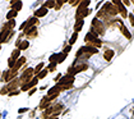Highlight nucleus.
Wrapping results in <instances>:
<instances>
[{
    "mask_svg": "<svg viewBox=\"0 0 134 119\" xmlns=\"http://www.w3.org/2000/svg\"><path fill=\"white\" fill-rule=\"evenodd\" d=\"M26 63V58L24 57H21L19 59H18V60L16 62V65H14V68H13V70H16V72H18V69L21 68L22 65H23Z\"/></svg>",
    "mask_w": 134,
    "mask_h": 119,
    "instance_id": "15",
    "label": "nucleus"
},
{
    "mask_svg": "<svg viewBox=\"0 0 134 119\" xmlns=\"http://www.w3.org/2000/svg\"><path fill=\"white\" fill-rule=\"evenodd\" d=\"M21 85L19 79H17V78H14L13 81H10V82L6 85V88H8V92H12V91H17V87Z\"/></svg>",
    "mask_w": 134,
    "mask_h": 119,
    "instance_id": "8",
    "label": "nucleus"
},
{
    "mask_svg": "<svg viewBox=\"0 0 134 119\" xmlns=\"http://www.w3.org/2000/svg\"><path fill=\"white\" fill-rule=\"evenodd\" d=\"M83 24H84V19L83 21H77L75 24H74V31L78 33L82 29V27H83Z\"/></svg>",
    "mask_w": 134,
    "mask_h": 119,
    "instance_id": "18",
    "label": "nucleus"
},
{
    "mask_svg": "<svg viewBox=\"0 0 134 119\" xmlns=\"http://www.w3.org/2000/svg\"><path fill=\"white\" fill-rule=\"evenodd\" d=\"M92 12L91 8H79L78 6L77 10H75V19L77 21H83L87 16H89Z\"/></svg>",
    "mask_w": 134,
    "mask_h": 119,
    "instance_id": "5",
    "label": "nucleus"
},
{
    "mask_svg": "<svg viewBox=\"0 0 134 119\" xmlns=\"http://www.w3.org/2000/svg\"><path fill=\"white\" fill-rule=\"evenodd\" d=\"M55 69H56V64H50L49 68H47L49 72H55Z\"/></svg>",
    "mask_w": 134,
    "mask_h": 119,
    "instance_id": "31",
    "label": "nucleus"
},
{
    "mask_svg": "<svg viewBox=\"0 0 134 119\" xmlns=\"http://www.w3.org/2000/svg\"><path fill=\"white\" fill-rule=\"evenodd\" d=\"M0 94H1V95H6V94H8V88H6V87H3L1 90H0Z\"/></svg>",
    "mask_w": 134,
    "mask_h": 119,
    "instance_id": "33",
    "label": "nucleus"
},
{
    "mask_svg": "<svg viewBox=\"0 0 134 119\" xmlns=\"http://www.w3.org/2000/svg\"><path fill=\"white\" fill-rule=\"evenodd\" d=\"M120 31H121V33H123V35H124L128 40L132 39V33H130V32L128 31V28H126L124 24H120Z\"/></svg>",
    "mask_w": 134,
    "mask_h": 119,
    "instance_id": "16",
    "label": "nucleus"
},
{
    "mask_svg": "<svg viewBox=\"0 0 134 119\" xmlns=\"http://www.w3.org/2000/svg\"><path fill=\"white\" fill-rule=\"evenodd\" d=\"M97 33H95L93 31H91V32H88L87 35H86V37H84V41L87 42V44H89V42H92L93 40H96L97 39Z\"/></svg>",
    "mask_w": 134,
    "mask_h": 119,
    "instance_id": "10",
    "label": "nucleus"
},
{
    "mask_svg": "<svg viewBox=\"0 0 134 119\" xmlns=\"http://www.w3.org/2000/svg\"><path fill=\"white\" fill-rule=\"evenodd\" d=\"M50 100H49V97H47V96H45V97H42V100H41V104H40V109L41 110H46L47 108L50 106Z\"/></svg>",
    "mask_w": 134,
    "mask_h": 119,
    "instance_id": "12",
    "label": "nucleus"
},
{
    "mask_svg": "<svg viewBox=\"0 0 134 119\" xmlns=\"http://www.w3.org/2000/svg\"><path fill=\"white\" fill-rule=\"evenodd\" d=\"M66 59V54L64 53H60V54H56V64H60Z\"/></svg>",
    "mask_w": 134,
    "mask_h": 119,
    "instance_id": "19",
    "label": "nucleus"
},
{
    "mask_svg": "<svg viewBox=\"0 0 134 119\" xmlns=\"http://www.w3.org/2000/svg\"><path fill=\"white\" fill-rule=\"evenodd\" d=\"M46 9H51V8H55V1H53V0H50V1H46V3H43V5Z\"/></svg>",
    "mask_w": 134,
    "mask_h": 119,
    "instance_id": "24",
    "label": "nucleus"
},
{
    "mask_svg": "<svg viewBox=\"0 0 134 119\" xmlns=\"http://www.w3.org/2000/svg\"><path fill=\"white\" fill-rule=\"evenodd\" d=\"M47 12H49V9H46L45 6H41L40 9H37L35 12V17L36 18H40V17H45L47 14Z\"/></svg>",
    "mask_w": 134,
    "mask_h": 119,
    "instance_id": "13",
    "label": "nucleus"
},
{
    "mask_svg": "<svg viewBox=\"0 0 134 119\" xmlns=\"http://www.w3.org/2000/svg\"><path fill=\"white\" fill-rule=\"evenodd\" d=\"M77 39H78V33H77V32H74L73 35H72V37H70V40H69V45H70V46L74 45V42L77 41Z\"/></svg>",
    "mask_w": 134,
    "mask_h": 119,
    "instance_id": "25",
    "label": "nucleus"
},
{
    "mask_svg": "<svg viewBox=\"0 0 134 119\" xmlns=\"http://www.w3.org/2000/svg\"><path fill=\"white\" fill-rule=\"evenodd\" d=\"M88 5H89V0H86V1L79 3V8H88Z\"/></svg>",
    "mask_w": 134,
    "mask_h": 119,
    "instance_id": "29",
    "label": "nucleus"
},
{
    "mask_svg": "<svg viewBox=\"0 0 134 119\" xmlns=\"http://www.w3.org/2000/svg\"><path fill=\"white\" fill-rule=\"evenodd\" d=\"M24 35L27 36V39H35V37L37 36V28L31 27V28L24 29Z\"/></svg>",
    "mask_w": 134,
    "mask_h": 119,
    "instance_id": "9",
    "label": "nucleus"
},
{
    "mask_svg": "<svg viewBox=\"0 0 134 119\" xmlns=\"http://www.w3.org/2000/svg\"><path fill=\"white\" fill-rule=\"evenodd\" d=\"M0 118H1V115H0Z\"/></svg>",
    "mask_w": 134,
    "mask_h": 119,
    "instance_id": "39",
    "label": "nucleus"
},
{
    "mask_svg": "<svg viewBox=\"0 0 134 119\" xmlns=\"http://www.w3.org/2000/svg\"><path fill=\"white\" fill-rule=\"evenodd\" d=\"M17 14H18V12H16V10H10V12H8V14H6V19L8 21H12L13 18H16L17 17Z\"/></svg>",
    "mask_w": 134,
    "mask_h": 119,
    "instance_id": "20",
    "label": "nucleus"
},
{
    "mask_svg": "<svg viewBox=\"0 0 134 119\" xmlns=\"http://www.w3.org/2000/svg\"><path fill=\"white\" fill-rule=\"evenodd\" d=\"M65 3V0H60V1H55V10H60L61 5Z\"/></svg>",
    "mask_w": 134,
    "mask_h": 119,
    "instance_id": "28",
    "label": "nucleus"
},
{
    "mask_svg": "<svg viewBox=\"0 0 134 119\" xmlns=\"http://www.w3.org/2000/svg\"><path fill=\"white\" fill-rule=\"evenodd\" d=\"M37 83H38V78H37V77H33L28 83H26V85H23V86H22V91H28V90H31V88H33Z\"/></svg>",
    "mask_w": 134,
    "mask_h": 119,
    "instance_id": "7",
    "label": "nucleus"
},
{
    "mask_svg": "<svg viewBox=\"0 0 134 119\" xmlns=\"http://www.w3.org/2000/svg\"><path fill=\"white\" fill-rule=\"evenodd\" d=\"M38 23V19H37L36 17H31V18H28V21H27V26H26V28L24 29H27V28H31V27H36V24Z\"/></svg>",
    "mask_w": 134,
    "mask_h": 119,
    "instance_id": "14",
    "label": "nucleus"
},
{
    "mask_svg": "<svg viewBox=\"0 0 134 119\" xmlns=\"http://www.w3.org/2000/svg\"><path fill=\"white\" fill-rule=\"evenodd\" d=\"M16 59H13V58H9V60H8V67H9V69H13L14 68V65H16Z\"/></svg>",
    "mask_w": 134,
    "mask_h": 119,
    "instance_id": "27",
    "label": "nucleus"
},
{
    "mask_svg": "<svg viewBox=\"0 0 134 119\" xmlns=\"http://www.w3.org/2000/svg\"><path fill=\"white\" fill-rule=\"evenodd\" d=\"M47 73H49V70H47V69H42V70H41V72L38 73V74H37V78H38V79H42V78H45V77H46L47 76Z\"/></svg>",
    "mask_w": 134,
    "mask_h": 119,
    "instance_id": "23",
    "label": "nucleus"
},
{
    "mask_svg": "<svg viewBox=\"0 0 134 119\" xmlns=\"http://www.w3.org/2000/svg\"><path fill=\"white\" fill-rule=\"evenodd\" d=\"M28 46H29V42H28V41H22V42L19 44V46L17 47V49L22 51V50H26V49H28Z\"/></svg>",
    "mask_w": 134,
    "mask_h": 119,
    "instance_id": "22",
    "label": "nucleus"
},
{
    "mask_svg": "<svg viewBox=\"0 0 134 119\" xmlns=\"http://www.w3.org/2000/svg\"><path fill=\"white\" fill-rule=\"evenodd\" d=\"M74 81H75V77L72 76V74H68L66 73L65 76H63L60 78V81L56 83V85H73Z\"/></svg>",
    "mask_w": 134,
    "mask_h": 119,
    "instance_id": "6",
    "label": "nucleus"
},
{
    "mask_svg": "<svg viewBox=\"0 0 134 119\" xmlns=\"http://www.w3.org/2000/svg\"><path fill=\"white\" fill-rule=\"evenodd\" d=\"M33 68H28V69H26L23 73H22V76H21V78H19V82H21V85L23 86V85H26V83H28L29 81L32 79V77H33Z\"/></svg>",
    "mask_w": 134,
    "mask_h": 119,
    "instance_id": "4",
    "label": "nucleus"
},
{
    "mask_svg": "<svg viewBox=\"0 0 134 119\" xmlns=\"http://www.w3.org/2000/svg\"><path fill=\"white\" fill-rule=\"evenodd\" d=\"M43 65H45V64H43V62H41L40 64H37V65H36V68L33 69V73H35L36 76H37V74H38V73L41 72V70L43 69Z\"/></svg>",
    "mask_w": 134,
    "mask_h": 119,
    "instance_id": "21",
    "label": "nucleus"
},
{
    "mask_svg": "<svg viewBox=\"0 0 134 119\" xmlns=\"http://www.w3.org/2000/svg\"><path fill=\"white\" fill-rule=\"evenodd\" d=\"M123 3V5H124V6H128V5H130V3L128 1V0H124V1H121Z\"/></svg>",
    "mask_w": 134,
    "mask_h": 119,
    "instance_id": "37",
    "label": "nucleus"
},
{
    "mask_svg": "<svg viewBox=\"0 0 134 119\" xmlns=\"http://www.w3.org/2000/svg\"><path fill=\"white\" fill-rule=\"evenodd\" d=\"M12 6H13V10H16V12H18V10H21V8H22V1H16V0H13L12 3Z\"/></svg>",
    "mask_w": 134,
    "mask_h": 119,
    "instance_id": "17",
    "label": "nucleus"
},
{
    "mask_svg": "<svg viewBox=\"0 0 134 119\" xmlns=\"http://www.w3.org/2000/svg\"><path fill=\"white\" fill-rule=\"evenodd\" d=\"M128 18H129V21H130V24L134 27V14H133V13L128 14Z\"/></svg>",
    "mask_w": 134,
    "mask_h": 119,
    "instance_id": "30",
    "label": "nucleus"
},
{
    "mask_svg": "<svg viewBox=\"0 0 134 119\" xmlns=\"http://www.w3.org/2000/svg\"><path fill=\"white\" fill-rule=\"evenodd\" d=\"M70 50H72V46H70V45H68V46H66V47H65V49H64V51H63V53H64V54H66V55H68Z\"/></svg>",
    "mask_w": 134,
    "mask_h": 119,
    "instance_id": "32",
    "label": "nucleus"
},
{
    "mask_svg": "<svg viewBox=\"0 0 134 119\" xmlns=\"http://www.w3.org/2000/svg\"><path fill=\"white\" fill-rule=\"evenodd\" d=\"M9 96H16V95H19V91H12V92H9V94H8Z\"/></svg>",
    "mask_w": 134,
    "mask_h": 119,
    "instance_id": "34",
    "label": "nucleus"
},
{
    "mask_svg": "<svg viewBox=\"0 0 134 119\" xmlns=\"http://www.w3.org/2000/svg\"><path fill=\"white\" fill-rule=\"evenodd\" d=\"M114 55H115V51L114 50L107 49V50H105V53H103V59H105L106 62H111V59L114 58Z\"/></svg>",
    "mask_w": 134,
    "mask_h": 119,
    "instance_id": "11",
    "label": "nucleus"
},
{
    "mask_svg": "<svg viewBox=\"0 0 134 119\" xmlns=\"http://www.w3.org/2000/svg\"><path fill=\"white\" fill-rule=\"evenodd\" d=\"M0 44H1V42H0Z\"/></svg>",
    "mask_w": 134,
    "mask_h": 119,
    "instance_id": "40",
    "label": "nucleus"
},
{
    "mask_svg": "<svg viewBox=\"0 0 134 119\" xmlns=\"http://www.w3.org/2000/svg\"><path fill=\"white\" fill-rule=\"evenodd\" d=\"M92 29L91 31H93L95 33H97V35L100 36H103L105 35V24H103V22L102 21H100L98 18H93L92 19Z\"/></svg>",
    "mask_w": 134,
    "mask_h": 119,
    "instance_id": "1",
    "label": "nucleus"
},
{
    "mask_svg": "<svg viewBox=\"0 0 134 119\" xmlns=\"http://www.w3.org/2000/svg\"><path fill=\"white\" fill-rule=\"evenodd\" d=\"M19 55H21V50L16 49V50H14L13 53H12V57H10V58H13V59H16V60H17V59H19V58H21Z\"/></svg>",
    "mask_w": 134,
    "mask_h": 119,
    "instance_id": "26",
    "label": "nucleus"
},
{
    "mask_svg": "<svg viewBox=\"0 0 134 119\" xmlns=\"http://www.w3.org/2000/svg\"><path fill=\"white\" fill-rule=\"evenodd\" d=\"M133 14H134V10H133Z\"/></svg>",
    "mask_w": 134,
    "mask_h": 119,
    "instance_id": "38",
    "label": "nucleus"
},
{
    "mask_svg": "<svg viewBox=\"0 0 134 119\" xmlns=\"http://www.w3.org/2000/svg\"><path fill=\"white\" fill-rule=\"evenodd\" d=\"M26 111H28V109H27V108H23V109H19V110H18V113H19V114H23V113H26Z\"/></svg>",
    "mask_w": 134,
    "mask_h": 119,
    "instance_id": "35",
    "label": "nucleus"
},
{
    "mask_svg": "<svg viewBox=\"0 0 134 119\" xmlns=\"http://www.w3.org/2000/svg\"><path fill=\"white\" fill-rule=\"evenodd\" d=\"M101 10H102V12L105 13V14H107L109 17H111V18H114L115 16H116V14H119L118 6H115L113 3H105Z\"/></svg>",
    "mask_w": 134,
    "mask_h": 119,
    "instance_id": "2",
    "label": "nucleus"
},
{
    "mask_svg": "<svg viewBox=\"0 0 134 119\" xmlns=\"http://www.w3.org/2000/svg\"><path fill=\"white\" fill-rule=\"evenodd\" d=\"M35 92H36V88H35V87H33V88H31V90H29V92H28V95H29V96H32L33 94H35Z\"/></svg>",
    "mask_w": 134,
    "mask_h": 119,
    "instance_id": "36",
    "label": "nucleus"
},
{
    "mask_svg": "<svg viewBox=\"0 0 134 119\" xmlns=\"http://www.w3.org/2000/svg\"><path fill=\"white\" fill-rule=\"evenodd\" d=\"M87 69H88V64H87V63H79V64L69 67V68H68V74H72V76L75 77L77 73L84 72V70H87Z\"/></svg>",
    "mask_w": 134,
    "mask_h": 119,
    "instance_id": "3",
    "label": "nucleus"
}]
</instances>
